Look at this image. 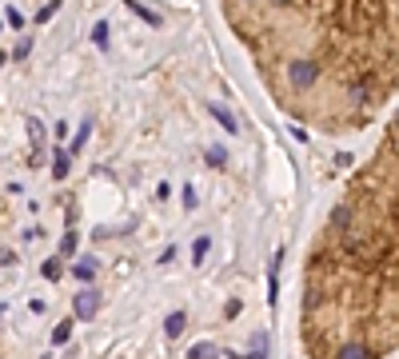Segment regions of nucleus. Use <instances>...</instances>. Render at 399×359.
I'll list each match as a JSON object with an SVG mask.
<instances>
[{
    "label": "nucleus",
    "instance_id": "1",
    "mask_svg": "<svg viewBox=\"0 0 399 359\" xmlns=\"http://www.w3.org/2000/svg\"><path fill=\"white\" fill-rule=\"evenodd\" d=\"M288 84L291 88H311V84H319V64L311 56H291L288 60Z\"/></svg>",
    "mask_w": 399,
    "mask_h": 359
},
{
    "label": "nucleus",
    "instance_id": "2",
    "mask_svg": "<svg viewBox=\"0 0 399 359\" xmlns=\"http://www.w3.org/2000/svg\"><path fill=\"white\" fill-rule=\"evenodd\" d=\"M96 311H100V291H80L76 296V319H96Z\"/></svg>",
    "mask_w": 399,
    "mask_h": 359
},
{
    "label": "nucleus",
    "instance_id": "3",
    "mask_svg": "<svg viewBox=\"0 0 399 359\" xmlns=\"http://www.w3.org/2000/svg\"><path fill=\"white\" fill-rule=\"evenodd\" d=\"M336 359H375V351H371L363 339H351V343H343V348L336 351Z\"/></svg>",
    "mask_w": 399,
    "mask_h": 359
},
{
    "label": "nucleus",
    "instance_id": "4",
    "mask_svg": "<svg viewBox=\"0 0 399 359\" xmlns=\"http://www.w3.org/2000/svg\"><path fill=\"white\" fill-rule=\"evenodd\" d=\"M68 168H72V156L64 148H56V156H52V180H64Z\"/></svg>",
    "mask_w": 399,
    "mask_h": 359
},
{
    "label": "nucleus",
    "instance_id": "5",
    "mask_svg": "<svg viewBox=\"0 0 399 359\" xmlns=\"http://www.w3.org/2000/svg\"><path fill=\"white\" fill-rule=\"evenodd\" d=\"M184 323H188V316H184V311H172V316H168V323H164V335H168V339H176L180 331H184Z\"/></svg>",
    "mask_w": 399,
    "mask_h": 359
},
{
    "label": "nucleus",
    "instance_id": "6",
    "mask_svg": "<svg viewBox=\"0 0 399 359\" xmlns=\"http://www.w3.org/2000/svg\"><path fill=\"white\" fill-rule=\"evenodd\" d=\"M124 4H128V12H136V16L144 20V24H152V28H156V24H160V16H156V12H152V9H144L140 0H124Z\"/></svg>",
    "mask_w": 399,
    "mask_h": 359
},
{
    "label": "nucleus",
    "instance_id": "7",
    "mask_svg": "<svg viewBox=\"0 0 399 359\" xmlns=\"http://www.w3.org/2000/svg\"><path fill=\"white\" fill-rule=\"evenodd\" d=\"M72 276H76L80 283H92V279H96V259H80V264H76V271H72Z\"/></svg>",
    "mask_w": 399,
    "mask_h": 359
},
{
    "label": "nucleus",
    "instance_id": "8",
    "mask_svg": "<svg viewBox=\"0 0 399 359\" xmlns=\"http://www.w3.org/2000/svg\"><path fill=\"white\" fill-rule=\"evenodd\" d=\"M212 116L224 124V132H239V124H236V116H232L228 108H219V104H212Z\"/></svg>",
    "mask_w": 399,
    "mask_h": 359
},
{
    "label": "nucleus",
    "instance_id": "9",
    "mask_svg": "<svg viewBox=\"0 0 399 359\" xmlns=\"http://www.w3.org/2000/svg\"><path fill=\"white\" fill-rule=\"evenodd\" d=\"M68 335H72V319H60L56 328H52V343H56V348H64V343H68Z\"/></svg>",
    "mask_w": 399,
    "mask_h": 359
},
{
    "label": "nucleus",
    "instance_id": "10",
    "mask_svg": "<svg viewBox=\"0 0 399 359\" xmlns=\"http://www.w3.org/2000/svg\"><path fill=\"white\" fill-rule=\"evenodd\" d=\"M92 40H96V48H108V24H104V20L92 28Z\"/></svg>",
    "mask_w": 399,
    "mask_h": 359
},
{
    "label": "nucleus",
    "instance_id": "11",
    "mask_svg": "<svg viewBox=\"0 0 399 359\" xmlns=\"http://www.w3.org/2000/svg\"><path fill=\"white\" fill-rule=\"evenodd\" d=\"M219 351L212 348V343H200V348H192V359H216Z\"/></svg>",
    "mask_w": 399,
    "mask_h": 359
},
{
    "label": "nucleus",
    "instance_id": "12",
    "mask_svg": "<svg viewBox=\"0 0 399 359\" xmlns=\"http://www.w3.org/2000/svg\"><path fill=\"white\" fill-rule=\"evenodd\" d=\"M224 160H228V152H224V148H208V164H212V168H224Z\"/></svg>",
    "mask_w": 399,
    "mask_h": 359
},
{
    "label": "nucleus",
    "instance_id": "13",
    "mask_svg": "<svg viewBox=\"0 0 399 359\" xmlns=\"http://www.w3.org/2000/svg\"><path fill=\"white\" fill-rule=\"evenodd\" d=\"M88 132H92V124H84V128L76 132V140H72V152H80L84 144H88Z\"/></svg>",
    "mask_w": 399,
    "mask_h": 359
},
{
    "label": "nucleus",
    "instance_id": "14",
    "mask_svg": "<svg viewBox=\"0 0 399 359\" xmlns=\"http://www.w3.org/2000/svg\"><path fill=\"white\" fill-rule=\"evenodd\" d=\"M40 271H44V279H60V259H48Z\"/></svg>",
    "mask_w": 399,
    "mask_h": 359
},
{
    "label": "nucleus",
    "instance_id": "15",
    "mask_svg": "<svg viewBox=\"0 0 399 359\" xmlns=\"http://www.w3.org/2000/svg\"><path fill=\"white\" fill-rule=\"evenodd\" d=\"M60 251H64V256H72V251H76V231H68V236H64V244H60Z\"/></svg>",
    "mask_w": 399,
    "mask_h": 359
},
{
    "label": "nucleus",
    "instance_id": "16",
    "mask_svg": "<svg viewBox=\"0 0 399 359\" xmlns=\"http://www.w3.org/2000/svg\"><path fill=\"white\" fill-rule=\"evenodd\" d=\"M56 9H60V0H52V4H44V9H40V12H36V20H40V24H44V20H48V16H52V12H56Z\"/></svg>",
    "mask_w": 399,
    "mask_h": 359
},
{
    "label": "nucleus",
    "instance_id": "17",
    "mask_svg": "<svg viewBox=\"0 0 399 359\" xmlns=\"http://www.w3.org/2000/svg\"><path fill=\"white\" fill-rule=\"evenodd\" d=\"M208 244H212L208 236H204V239H196V256H192V259H196V264H200V259H204V256H208Z\"/></svg>",
    "mask_w": 399,
    "mask_h": 359
},
{
    "label": "nucleus",
    "instance_id": "18",
    "mask_svg": "<svg viewBox=\"0 0 399 359\" xmlns=\"http://www.w3.org/2000/svg\"><path fill=\"white\" fill-rule=\"evenodd\" d=\"M28 132H32V140H36V144H40V140H44V128H40V120H36V116L28 120Z\"/></svg>",
    "mask_w": 399,
    "mask_h": 359
},
{
    "label": "nucleus",
    "instance_id": "19",
    "mask_svg": "<svg viewBox=\"0 0 399 359\" xmlns=\"http://www.w3.org/2000/svg\"><path fill=\"white\" fill-rule=\"evenodd\" d=\"M9 24H12V28H24V16H20L16 9H9Z\"/></svg>",
    "mask_w": 399,
    "mask_h": 359
},
{
    "label": "nucleus",
    "instance_id": "20",
    "mask_svg": "<svg viewBox=\"0 0 399 359\" xmlns=\"http://www.w3.org/2000/svg\"><path fill=\"white\" fill-rule=\"evenodd\" d=\"M239 308H244V303H239V299H232V303H228V311H224V316H228V319H236V316H239Z\"/></svg>",
    "mask_w": 399,
    "mask_h": 359
},
{
    "label": "nucleus",
    "instance_id": "21",
    "mask_svg": "<svg viewBox=\"0 0 399 359\" xmlns=\"http://www.w3.org/2000/svg\"><path fill=\"white\" fill-rule=\"evenodd\" d=\"M271 4H279V9H284V4H296V0H271Z\"/></svg>",
    "mask_w": 399,
    "mask_h": 359
},
{
    "label": "nucleus",
    "instance_id": "22",
    "mask_svg": "<svg viewBox=\"0 0 399 359\" xmlns=\"http://www.w3.org/2000/svg\"><path fill=\"white\" fill-rule=\"evenodd\" d=\"M228 359H239V355H236V351H228ZM252 359H264V355H252Z\"/></svg>",
    "mask_w": 399,
    "mask_h": 359
}]
</instances>
